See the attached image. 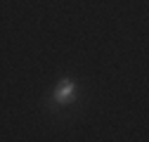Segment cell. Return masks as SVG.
<instances>
[{"label": "cell", "instance_id": "6da1fadb", "mask_svg": "<svg viewBox=\"0 0 149 142\" xmlns=\"http://www.w3.org/2000/svg\"><path fill=\"white\" fill-rule=\"evenodd\" d=\"M73 93H76V85H73L71 81H59V88H57V93H54V100L57 102H69L73 97Z\"/></svg>", "mask_w": 149, "mask_h": 142}]
</instances>
